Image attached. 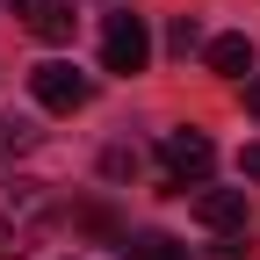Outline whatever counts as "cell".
Here are the masks:
<instances>
[{
    "mask_svg": "<svg viewBox=\"0 0 260 260\" xmlns=\"http://www.w3.org/2000/svg\"><path fill=\"white\" fill-rule=\"evenodd\" d=\"M58 210L51 181H29V174H8L0 181V260H22L29 246L44 239V224Z\"/></svg>",
    "mask_w": 260,
    "mask_h": 260,
    "instance_id": "6da1fadb",
    "label": "cell"
},
{
    "mask_svg": "<svg viewBox=\"0 0 260 260\" xmlns=\"http://www.w3.org/2000/svg\"><path fill=\"white\" fill-rule=\"evenodd\" d=\"M159 167H167L174 188H203L210 167H217V145L203 138V130H167V145H159Z\"/></svg>",
    "mask_w": 260,
    "mask_h": 260,
    "instance_id": "7a4b0ae2",
    "label": "cell"
},
{
    "mask_svg": "<svg viewBox=\"0 0 260 260\" xmlns=\"http://www.w3.org/2000/svg\"><path fill=\"white\" fill-rule=\"evenodd\" d=\"M145 58H152V37H145V15H130L116 8L102 22V65L109 73H145Z\"/></svg>",
    "mask_w": 260,
    "mask_h": 260,
    "instance_id": "3957f363",
    "label": "cell"
},
{
    "mask_svg": "<svg viewBox=\"0 0 260 260\" xmlns=\"http://www.w3.org/2000/svg\"><path fill=\"white\" fill-rule=\"evenodd\" d=\"M29 94H37L44 109H58V116H73V109H87V102H94V80H87V73H73L65 58H44L37 73H29Z\"/></svg>",
    "mask_w": 260,
    "mask_h": 260,
    "instance_id": "277c9868",
    "label": "cell"
},
{
    "mask_svg": "<svg viewBox=\"0 0 260 260\" xmlns=\"http://www.w3.org/2000/svg\"><path fill=\"white\" fill-rule=\"evenodd\" d=\"M8 8L22 15V29H29V37H44V44H65V37H73V0H8Z\"/></svg>",
    "mask_w": 260,
    "mask_h": 260,
    "instance_id": "5b68a950",
    "label": "cell"
},
{
    "mask_svg": "<svg viewBox=\"0 0 260 260\" xmlns=\"http://www.w3.org/2000/svg\"><path fill=\"white\" fill-rule=\"evenodd\" d=\"M195 224H210V232H246V188H203L195 195Z\"/></svg>",
    "mask_w": 260,
    "mask_h": 260,
    "instance_id": "8992f818",
    "label": "cell"
},
{
    "mask_svg": "<svg viewBox=\"0 0 260 260\" xmlns=\"http://www.w3.org/2000/svg\"><path fill=\"white\" fill-rule=\"evenodd\" d=\"M203 58H210V73L239 80V73H253V37H210V44H203Z\"/></svg>",
    "mask_w": 260,
    "mask_h": 260,
    "instance_id": "52a82bcc",
    "label": "cell"
},
{
    "mask_svg": "<svg viewBox=\"0 0 260 260\" xmlns=\"http://www.w3.org/2000/svg\"><path fill=\"white\" fill-rule=\"evenodd\" d=\"M123 260H188V246L167 232H138V239H123Z\"/></svg>",
    "mask_w": 260,
    "mask_h": 260,
    "instance_id": "ba28073f",
    "label": "cell"
},
{
    "mask_svg": "<svg viewBox=\"0 0 260 260\" xmlns=\"http://www.w3.org/2000/svg\"><path fill=\"white\" fill-rule=\"evenodd\" d=\"M167 51H174V58L203 51V22H195V15H174V29H167Z\"/></svg>",
    "mask_w": 260,
    "mask_h": 260,
    "instance_id": "9c48e42d",
    "label": "cell"
},
{
    "mask_svg": "<svg viewBox=\"0 0 260 260\" xmlns=\"http://www.w3.org/2000/svg\"><path fill=\"white\" fill-rule=\"evenodd\" d=\"M37 145V130H29L22 116H0V159H15V152H29Z\"/></svg>",
    "mask_w": 260,
    "mask_h": 260,
    "instance_id": "30bf717a",
    "label": "cell"
},
{
    "mask_svg": "<svg viewBox=\"0 0 260 260\" xmlns=\"http://www.w3.org/2000/svg\"><path fill=\"white\" fill-rule=\"evenodd\" d=\"M239 167H246V174L260 181V145H246V152H239Z\"/></svg>",
    "mask_w": 260,
    "mask_h": 260,
    "instance_id": "8fae6325",
    "label": "cell"
},
{
    "mask_svg": "<svg viewBox=\"0 0 260 260\" xmlns=\"http://www.w3.org/2000/svg\"><path fill=\"white\" fill-rule=\"evenodd\" d=\"M246 116H260V80H246Z\"/></svg>",
    "mask_w": 260,
    "mask_h": 260,
    "instance_id": "7c38bea8",
    "label": "cell"
}]
</instances>
